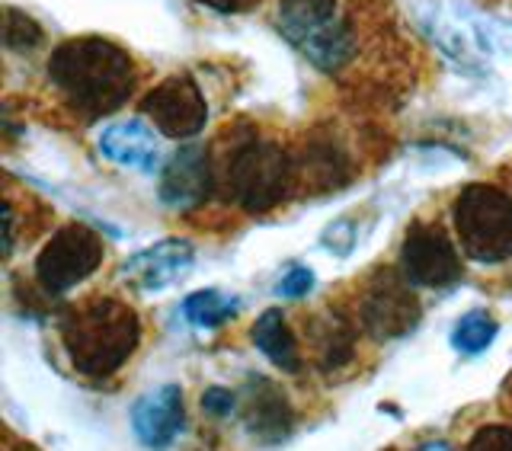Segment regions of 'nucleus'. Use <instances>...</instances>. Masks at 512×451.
<instances>
[{"label":"nucleus","mask_w":512,"mask_h":451,"mask_svg":"<svg viewBox=\"0 0 512 451\" xmlns=\"http://www.w3.org/2000/svg\"><path fill=\"white\" fill-rule=\"evenodd\" d=\"M103 240L87 224H64L36 256V282L48 295H64L103 266Z\"/></svg>","instance_id":"obj_6"},{"label":"nucleus","mask_w":512,"mask_h":451,"mask_svg":"<svg viewBox=\"0 0 512 451\" xmlns=\"http://www.w3.org/2000/svg\"><path fill=\"white\" fill-rule=\"evenodd\" d=\"M45 74L64 106H71L87 122L119 112L138 87L135 58L103 36H77L61 42L48 58Z\"/></svg>","instance_id":"obj_1"},{"label":"nucleus","mask_w":512,"mask_h":451,"mask_svg":"<svg viewBox=\"0 0 512 451\" xmlns=\"http://www.w3.org/2000/svg\"><path fill=\"white\" fill-rule=\"evenodd\" d=\"M416 20L429 32V39L442 48V55L461 64L464 71H484L487 45L480 42L468 10H448V7L432 4V0H420Z\"/></svg>","instance_id":"obj_11"},{"label":"nucleus","mask_w":512,"mask_h":451,"mask_svg":"<svg viewBox=\"0 0 512 451\" xmlns=\"http://www.w3.org/2000/svg\"><path fill=\"white\" fill-rule=\"evenodd\" d=\"M218 186L237 208L250 215H266L295 192V157L279 138L260 132L237 135L218 164Z\"/></svg>","instance_id":"obj_3"},{"label":"nucleus","mask_w":512,"mask_h":451,"mask_svg":"<svg viewBox=\"0 0 512 451\" xmlns=\"http://www.w3.org/2000/svg\"><path fill=\"white\" fill-rule=\"evenodd\" d=\"M314 288V272L308 269V266H292L282 276V282H279V288L276 292L282 295V298H304Z\"/></svg>","instance_id":"obj_22"},{"label":"nucleus","mask_w":512,"mask_h":451,"mask_svg":"<svg viewBox=\"0 0 512 451\" xmlns=\"http://www.w3.org/2000/svg\"><path fill=\"white\" fill-rule=\"evenodd\" d=\"M4 42L13 52H32L42 42V26L26 16L23 10L7 7V29H4Z\"/></svg>","instance_id":"obj_20"},{"label":"nucleus","mask_w":512,"mask_h":451,"mask_svg":"<svg viewBox=\"0 0 512 451\" xmlns=\"http://www.w3.org/2000/svg\"><path fill=\"white\" fill-rule=\"evenodd\" d=\"M202 410L208 416H215V420H224V416H231L237 410V394L228 391V388H218V384H215V388H208L202 394Z\"/></svg>","instance_id":"obj_23"},{"label":"nucleus","mask_w":512,"mask_h":451,"mask_svg":"<svg viewBox=\"0 0 512 451\" xmlns=\"http://www.w3.org/2000/svg\"><path fill=\"white\" fill-rule=\"evenodd\" d=\"M423 317V304L404 272L378 269L359 295V324L375 340H400Z\"/></svg>","instance_id":"obj_7"},{"label":"nucleus","mask_w":512,"mask_h":451,"mask_svg":"<svg viewBox=\"0 0 512 451\" xmlns=\"http://www.w3.org/2000/svg\"><path fill=\"white\" fill-rule=\"evenodd\" d=\"M253 346L263 352V356L282 368L288 375H298L301 372V346H298V336L288 327V320L279 308H269L256 317L253 324Z\"/></svg>","instance_id":"obj_16"},{"label":"nucleus","mask_w":512,"mask_h":451,"mask_svg":"<svg viewBox=\"0 0 512 451\" xmlns=\"http://www.w3.org/2000/svg\"><path fill=\"white\" fill-rule=\"evenodd\" d=\"M317 365L324 372H340L356 359V327L343 314H324L311 324Z\"/></svg>","instance_id":"obj_17"},{"label":"nucleus","mask_w":512,"mask_h":451,"mask_svg":"<svg viewBox=\"0 0 512 451\" xmlns=\"http://www.w3.org/2000/svg\"><path fill=\"white\" fill-rule=\"evenodd\" d=\"M400 272L416 288H452L464 276L461 253L436 221H413L400 240Z\"/></svg>","instance_id":"obj_8"},{"label":"nucleus","mask_w":512,"mask_h":451,"mask_svg":"<svg viewBox=\"0 0 512 451\" xmlns=\"http://www.w3.org/2000/svg\"><path fill=\"white\" fill-rule=\"evenodd\" d=\"M192 263H196V250L189 240H160V244L135 253L132 260L122 266L125 279L135 282L141 292H164V288L183 282L189 276Z\"/></svg>","instance_id":"obj_13"},{"label":"nucleus","mask_w":512,"mask_h":451,"mask_svg":"<svg viewBox=\"0 0 512 451\" xmlns=\"http://www.w3.org/2000/svg\"><path fill=\"white\" fill-rule=\"evenodd\" d=\"M276 26L317 71L343 74L359 58V23L346 0H279Z\"/></svg>","instance_id":"obj_4"},{"label":"nucleus","mask_w":512,"mask_h":451,"mask_svg":"<svg viewBox=\"0 0 512 451\" xmlns=\"http://www.w3.org/2000/svg\"><path fill=\"white\" fill-rule=\"evenodd\" d=\"M244 423L253 439L266 445L285 442L295 429V410L279 384L263 375H253L244 388Z\"/></svg>","instance_id":"obj_14"},{"label":"nucleus","mask_w":512,"mask_h":451,"mask_svg":"<svg viewBox=\"0 0 512 451\" xmlns=\"http://www.w3.org/2000/svg\"><path fill=\"white\" fill-rule=\"evenodd\" d=\"M461 253L480 266L512 260V196L493 183L464 186L452 202Z\"/></svg>","instance_id":"obj_5"},{"label":"nucleus","mask_w":512,"mask_h":451,"mask_svg":"<svg viewBox=\"0 0 512 451\" xmlns=\"http://www.w3.org/2000/svg\"><path fill=\"white\" fill-rule=\"evenodd\" d=\"M416 451H452V445H445V442H426V445H420Z\"/></svg>","instance_id":"obj_25"},{"label":"nucleus","mask_w":512,"mask_h":451,"mask_svg":"<svg viewBox=\"0 0 512 451\" xmlns=\"http://www.w3.org/2000/svg\"><path fill=\"white\" fill-rule=\"evenodd\" d=\"M496 333H500V324H496L490 311H471L455 324L452 346L461 352V356H480L484 349H490Z\"/></svg>","instance_id":"obj_19"},{"label":"nucleus","mask_w":512,"mask_h":451,"mask_svg":"<svg viewBox=\"0 0 512 451\" xmlns=\"http://www.w3.org/2000/svg\"><path fill=\"white\" fill-rule=\"evenodd\" d=\"M196 4H202L208 10H218V13H237V10H247L253 0H196Z\"/></svg>","instance_id":"obj_24"},{"label":"nucleus","mask_w":512,"mask_h":451,"mask_svg":"<svg viewBox=\"0 0 512 451\" xmlns=\"http://www.w3.org/2000/svg\"><path fill=\"white\" fill-rule=\"evenodd\" d=\"M186 426V404L183 388L176 384H160V388L141 394L132 407V429L144 448L164 451L176 442Z\"/></svg>","instance_id":"obj_12"},{"label":"nucleus","mask_w":512,"mask_h":451,"mask_svg":"<svg viewBox=\"0 0 512 451\" xmlns=\"http://www.w3.org/2000/svg\"><path fill=\"white\" fill-rule=\"evenodd\" d=\"M100 151L106 160L119 167H132L141 173H151L160 164V144L154 128H148L141 119H125L103 128Z\"/></svg>","instance_id":"obj_15"},{"label":"nucleus","mask_w":512,"mask_h":451,"mask_svg":"<svg viewBox=\"0 0 512 451\" xmlns=\"http://www.w3.org/2000/svg\"><path fill=\"white\" fill-rule=\"evenodd\" d=\"M144 116L167 138H196L208 122L205 93L186 74H173L141 100Z\"/></svg>","instance_id":"obj_9"},{"label":"nucleus","mask_w":512,"mask_h":451,"mask_svg":"<svg viewBox=\"0 0 512 451\" xmlns=\"http://www.w3.org/2000/svg\"><path fill=\"white\" fill-rule=\"evenodd\" d=\"M218 186V164L205 144H186L160 173V202L170 208H199Z\"/></svg>","instance_id":"obj_10"},{"label":"nucleus","mask_w":512,"mask_h":451,"mask_svg":"<svg viewBox=\"0 0 512 451\" xmlns=\"http://www.w3.org/2000/svg\"><path fill=\"white\" fill-rule=\"evenodd\" d=\"M468 451H512V426H480L468 442Z\"/></svg>","instance_id":"obj_21"},{"label":"nucleus","mask_w":512,"mask_h":451,"mask_svg":"<svg viewBox=\"0 0 512 451\" xmlns=\"http://www.w3.org/2000/svg\"><path fill=\"white\" fill-rule=\"evenodd\" d=\"M141 317L132 304L112 295H96L74 304L58 320L64 356L77 375L106 381L135 356L141 346Z\"/></svg>","instance_id":"obj_2"},{"label":"nucleus","mask_w":512,"mask_h":451,"mask_svg":"<svg viewBox=\"0 0 512 451\" xmlns=\"http://www.w3.org/2000/svg\"><path fill=\"white\" fill-rule=\"evenodd\" d=\"M237 308H240L237 298L218 292V288H205V292H192L183 301V317L199 330H215L221 324H228V320H234Z\"/></svg>","instance_id":"obj_18"}]
</instances>
